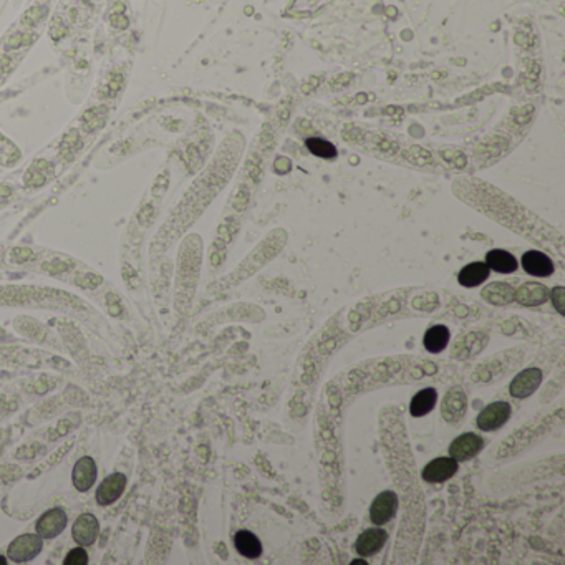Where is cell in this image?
<instances>
[{"instance_id": "10", "label": "cell", "mask_w": 565, "mask_h": 565, "mask_svg": "<svg viewBox=\"0 0 565 565\" xmlns=\"http://www.w3.org/2000/svg\"><path fill=\"white\" fill-rule=\"evenodd\" d=\"M96 474L98 469L95 461L88 456L81 458V460L76 461L75 468L72 471L73 486H75V489L80 491V493H87V491L92 489L93 484H95Z\"/></svg>"}, {"instance_id": "15", "label": "cell", "mask_w": 565, "mask_h": 565, "mask_svg": "<svg viewBox=\"0 0 565 565\" xmlns=\"http://www.w3.org/2000/svg\"><path fill=\"white\" fill-rule=\"evenodd\" d=\"M489 272L491 269L487 267L486 262H473V264H468L461 270L460 276H458V282L466 289L477 287L482 282H486Z\"/></svg>"}, {"instance_id": "17", "label": "cell", "mask_w": 565, "mask_h": 565, "mask_svg": "<svg viewBox=\"0 0 565 565\" xmlns=\"http://www.w3.org/2000/svg\"><path fill=\"white\" fill-rule=\"evenodd\" d=\"M438 401V391L435 388H424V390L418 391L415 396H413L411 403H409V415L413 418H421L427 416L429 411H433V408L436 407Z\"/></svg>"}, {"instance_id": "16", "label": "cell", "mask_w": 565, "mask_h": 565, "mask_svg": "<svg viewBox=\"0 0 565 565\" xmlns=\"http://www.w3.org/2000/svg\"><path fill=\"white\" fill-rule=\"evenodd\" d=\"M481 296L491 305H509L514 300V289L506 282H493L482 289Z\"/></svg>"}, {"instance_id": "23", "label": "cell", "mask_w": 565, "mask_h": 565, "mask_svg": "<svg viewBox=\"0 0 565 565\" xmlns=\"http://www.w3.org/2000/svg\"><path fill=\"white\" fill-rule=\"evenodd\" d=\"M552 298V305L555 307V310L560 315H565V289L564 287H555L551 294Z\"/></svg>"}, {"instance_id": "8", "label": "cell", "mask_w": 565, "mask_h": 565, "mask_svg": "<svg viewBox=\"0 0 565 565\" xmlns=\"http://www.w3.org/2000/svg\"><path fill=\"white\" fill-rule=\"evenodd\" d=\"M100 534V522L95 515L81 514L76 517L72 527V537L81 547L93 546Z\"/></svg>"}, {"instance_id": "18", "label": "cell", "mask_w": 565, "mask_h": 565, "mask_svg": "<svg viewBox=\"0 0 565 565\" xmlns=\"http://www.w3.org/2000/svg\"><path fill=\"white\" fill-rule=\"evenodd\" d=\"M234 546L245 559H257L262 555V544L251 531H237L234 535Z\"/></svg>"}, {"instance_id": "24", "label": "cell", "mask_w": 565, "mask_h": 565, "mask_svg": "<svg viewBox=\"0 0 565 565\" xmlns=\"http://www.w3.org/2000/svg\"><path fill=\"white\" fill-rule=\"evenodd\" d=\"M7 564V559L3 555H0V565H6Z\"/></svg>"}, {"instance_id": "9", "label": "cell", "mask_w": 565, "mask_h": 565, "mask_svg": "<svg viewBox=\"0 0 565 565\" xmlns=\"http://www.w3.org/2000/svg\"><path fill=\"white\" fill-rule=\"evenodd\" d=\"M387 540V531L380 529V526L373 527V529H367L358 535L357 542H355V552L360 557H371L382 551Z\"/></svg>"}, {"instance_id": "4", "label": "cell", "mask_w": 565, "mask_h": 565, "mask_svg": "<svg viewBox=\"0 0 565 565\" xmlns=\"http://www.w3.org/2000/svg\"><path fill=\"white\" fill-rule=\"evenodd\" d=\"M460 469V464H458L456 460H453L451 456L446 458H435L433 461H429L424 469L421 471V477L427 482H433V484H441V482L449 481L454 474Z\"/></svg>"}, {"instance_id": "11", "label": "cell", "mask_w": 565, "mask_h": 565, "mask_svg": "<svg viewBox=\"0 0 565 565\" xmlns=\"http://www.w3.org/2000/svg\"><path fill=\"white\" fill-rule=\"evenodd\" d=\"M126 487V477L123 474L116 473L112 474L110 477H106L96 489V502L100 506H110L113 502H116L118 499L121 497V494L125 493Z\"/></svg>"}, {"instance_id": "20", "label": "cell", "mask_w": 565, "mask_h": 565, "mask_svg": "<svg viewBox=\"0 0 565 565\" xmlns=\"http://www.w3.org/2000/svg\"><path fill=\"white\" fill-rule=\"evenodd\" d=\"M486 264L487 267L496 270L499 274H511L517 269V260H515L513 254L501 251V249H494V251L487 252Z\"/></svg>"}, {"instance_id": "6", "label": "cell", "mask_w": 565, "mask_h": 565, "mask_svg": "<svg viewBox=\"0 0 565 565\" xmlns=\"http://www.w3.org/2000/svg\"><path fill=\"white\" fill-rule=\"evenodd\" d=\"M484 448V440L476 433H464L458 436L449 446V456L458 462L473 460Z\"/></svg>"}, {"instance_id": "3", "label": "cell", "mask_w": 565, "mask_h": 565, "mask_svg": "<svg viewBox=\"0 0 565 565\" xmlns=\"http://www.w3.org/2000/svg\"><path fill=\"white\" fill-rule=\"evenodd\" d=\"M396 511H398V496L393 491H383L371 502L370 521L375 526H384L395 517Z\"/></svg>"}, {"instance_id": "19", "label": "cell", "mask_w": 565, "mask_h": 565, "mask_svg": "<svg viewBox=\"0 0 565 565\" xmlns=\"http://www.w3.org/2000/svg\"><path fill=\"white\" fill-rule=\"evenodd\" d=\"M449 338H451V333H449L448 327L433 325L429 327L427 333H424L423 345L429 353H441V351H444L446 347H448Z\"/></svg>"}, {"instance_id": "2", "label": "cell", "mask_w": 565, "mask_h": 565, "mask_svg": "<svg viewBox=\"0 0 565 565\" xmlns=\"http://www.w3.org/2000/svg\"><path fill=\"white\" fill-rule=\"evenodd\" d=\"M511 404L506 401H494V403L487 404V407L479 413L476 423L481 431H496V429L502 428L509 421Z\"/></svg>"}, {"instance_id": "12", "label": "cell", "mask_w": 565, "mask_h": 565, "mask_svg": "<svg viewBox=\"0 0 565 565\" xmlns=\"http://www.w3.org/2000/svg\"><path fill=\"white\" fill-rule=\"evenodd\" d=\"M548 298V290L546 285L539 282H527L517 290H514V300L524 307H535L546 304Z\"/></svg>"}, {"instance_id": "22", "label": "cell", "mask_w": 565, "mask_h": 565, "mask_svg": "<svg viewBox=\"0 0 565 565\" xmlns=\"http://www.w3.org/2000/svg\"><path fill=\"white\" fill-rule=\"evenodd\" d=\"M65 565H87L88 564V554L85 547H75L68 552L63 560Z\"/></svg>"}, {"instance_id": "13", "label": "cell", "mask_w": 565, "mask_h": 565, "mask_svg": "<svg viewBox=\"0 0 565 565\" xmlns=\"http://www.w3.org/2000/svg\"><path fill=\"white\" fill-rule=\"evenodd\" d=\"M464 409H466L464 391H462L460 387L451 388V390L446 393L443 404H441V415H443L446 421L454 423V421H458L462 415H464Z\"/></svg>"}, {"instance_id": "7", "label": "cell", "mask_w": 565, "mask_h": 565, "mask_svg": "<svg viewBox=\"0 0 565 565\" xmlns=\"http://www.w3.org/2000/svg\"><path fill=\"white\" fill-rule=\"evenodd\" d=\"M67 522L68 517L65 511L55 507V509H50L42 514V517L35 524V531L42 539H55L65 531Z\"/></svg>"}, {"instance_id": "1", "label": "cell", "mask_w": 565, "mask_h": 565, "mask_svg": "<svg viewBox=\"0 0 565 565\" xmlns=\"http://www.w3.org/2000/svg\"><path fill=\"white\" fill-rule=\"evenodd\" d=\"M43 539L39 534H22L15 537L7 548V557L15 564H25L34 560L42 552Z\"/></svg>"}, {"instance_id": "5", "label": "cell", "mask_w": 565, "mask_h": 565, "mask_svg": "<svg viewBox=\"0 0 565 565\" xmlns=\"http://www.w3.org/2000/svg\"><path fill=\"white\" fill-rule=\"evenodd\" d=\"M542 382V370L540 368H527L517 373L509 384V393L513 398L526 400L539 388Z\"/></svg>"}, {"instance_id": "21", "label": "cell", "mask_w": 565, "mask_h": 565, "mask_svg": "<svg viewBox=\"0 0 565 565\" xmlns=\"http://www.w3.org/2000/svg\"><path fill=\"white\" fill-rule=\"evenodd\" d=\"M307 148L315 156H320V158H327V159H331L337 156V150H335V146L331 145V143L327 141V139H322V138H309L305 141Z\"/></svg>"}, {"instance_id": "14", "label": "cell", "mask_w": 565, "mask_h": 565, "mask_svg": "<svg viewBox=\"0 0 565 565\" xmlns=\"http://www.w3.org/2000/svg\"><path fill=\"white\" fill-rule=\"evenodd\" d=\"M522 267L527 274L534 277H548L554 274V262L546 254L539 251H529L522 256Z\"/></svg>"}]
</instances>
